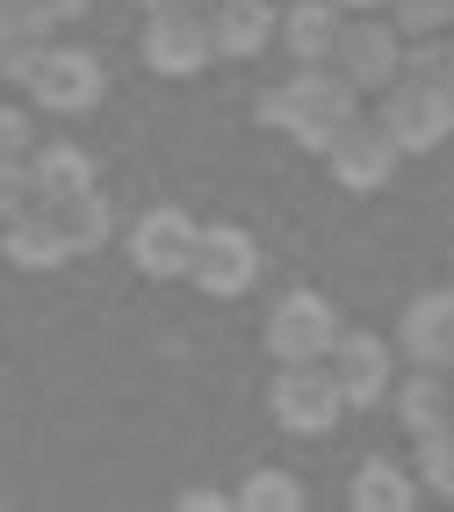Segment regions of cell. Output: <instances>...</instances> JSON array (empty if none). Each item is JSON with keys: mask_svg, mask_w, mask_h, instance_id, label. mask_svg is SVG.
Listing matches in <instances>:
<instances>
[{"mask_svg": "<svg viewBox=\"0 0 454 512\" xmlns=\"http://www.w3.org/2000/svg\"><path fill=\"white\" fill-rule=\"evenodd\" d=\"M447 94H454V44H447Z\"/></svg>", "mask_w": 454, "mask_h": 512, "instance_id": "f546056e", "label": "cell"}, {"mask_svg": "<svg viewBox=\"0 0 454 512\" xmlns=\"http://www.w3.org/2000/svg\"><path fill=\"white\" fill-rule=\"evenodd\" d=\"M375 123L390 130L397 152H433V145L454 138V94H447V80H404L397 73L390 87H382Z\"/></svg>", "mask_w": 454, "mask_h": 512, "instance_id": "7a4b0ae2", "label": "cell"}, {"mask_svg": "<svg viewBox=\"0 0 454 512\" xmlns=\"http://www.w3.org/2000/svg\"><path fill=\"white\" fill-rule=\"evenodd\" d=\"M159 8H202V0H152V15H159Z\"/></svg>", "mask_w": 454, "mask_h": 512, "instance_id": "f1b7e54d", "label": "cell"}, {"mask_svg": "<svg viewBox=\"0 0 454 512\" xmlns=\"http://www.w3.org/2000/svg\"><path fill=\"white\" fill-rule=\"evenodd\" d=\"M390 15H397L404 37H433V29L454 22V0H390Z\"/></svg>", "mask_w": 454, "mask_h": 512, "instance_id": "7402d4cb", "label": "cell"}, {"mask_svg": "<svg viewBox=\"0 0 454 512\" xmlns=\"http://www.w3.org/2000/svg\"><path fill=\"white\" fill-rule=\"evenodd\" d=\"M390 397H397V419H404L411 440H433V433L454 426V375L447 368H411Z\"/></svg>", "mask_w": 454, "mask_h": 512, "instance_id": "4fadbf2b", "label": "cell"}, {"mask_svg": "<svg viewBox=\"0 0 454 512\" xmlns=\"http://www.w3.org/2000/svg\"><path fill=\"white\" fill-rule=\"evenodd\" d=\"M181 505H188V512H217V505H231V498H217V491H188Z\"/></svg>", "mask_w": 454, "mask_h": 512, "instance_id": "484cf974", "label": "cell"}, {"mask_svg": "<svg viewBox=\"0 0 454 512\" xmlns=\"http://www.w3.org/2000/svg\"><path fill=\"white\" fill-rule=\"evenodd\" d=\"M29 94L44 101V109H58V116H87L94 101H101V65L87 58V51H51L44 44V58H37V73H29Z\"/></svg>", "mask_w": 454, "mask_h": 512, "instance_id": "30bf717a", "label": "cell"}, {"mask_svg": "<svg viewBox=\"0 0 454 512\" xmlns=\"http://www.w3.org/2000/svg\"><path fill=\"white\" fill-rule=\"evenodd\" d=\"M195 217L188 210H145L130 224V260L145 267V275H188V260H195Z\"/></svg>", "mask_w": 454, "mask_h": 512, "instance_id": "7c38bea8", "label": "cell"}, {"mask_svg": "<svg viewBox=\"0 0 454 512\" xmlns=\"http://www.w3.org/2000/svg\"><path fill=\"white\" fill-rule=\"evenodd\" d=\"M404 73H411V80H447V44L404 37Z\"/></svg>", "mask_w": 454, "mask_h": 512, "instance_id": "603a6c76", "label": "cell"}, {"mask_svg": "<svg viewBox=\"0 0 454 512\" xmlns=\"http://www.w3.org/2000/svg\"><path fill=\"white\" fill-rule=\"evenodd\" d=\"M209 58H217V44H209V22L195 8H159L145 22V65H152V73L188 80V73H202Z\"/></svg>", "mask_w": 454, "mask_h": 512, "instance_id": "9c48e42d", "label": "cell"}, {"mask_svg": "<svg viewBox=\"0 0 454 512\" xmlns=\"http://www.w3.org/2000/svg\"><path fill=\"white\" fill-rule=\"evenodd\" d=\"M332 181L346 188V195H375V188H390V174H397V145H390V130H382V123H346L339 130V138H332Z\"/></svg>", "mask_w": 454, "mask_h": 512, "instance_id": "ba28073f", "label": "cell"}, {"mask_svg": "<svg viewBox=\"0 0 454 512\" xmlns=\"http://www.w3.org/2000/svg\"><path fill=\"white\" fill-rule=\"evenodd\" d=\"M354 116H361V101H354V87H346L339 65H303L296 80L260 94V123L267 130H289V138L310 145V152H332V138Z\"/></svg>", "mask_w": 454, "mask_h": 512, "instance_id": "6da1fadb", "label": "cell"}, {"mask_svg": "<svg viewBox=\"0 0 454 512\" xmlns=\"http://www.w3.org/2000/svg\"><path fill=\"white\" fill-rule=\"evenodd\" d=\"M346 498L361 512H404V505H418V476H404V462H390V455H368L354 469V484H346Z\"/></svg>", "mask_w": 454, "mask_h": 512, "instance_id": "e0dca14e", "label": "cell"}, {"mask_svg": "<svg viewBox=\"0 0 454 512\" xmlns=\"http://www.w3.org/2000/svg\"><path fill=\"white\" fill-rule=\"evenodd\" d=\"M332 339H339V311L318 289H289L267 318V354L274 361H325Z\"/></svg>", "mask_w": 454, "mask_h": 512, "instance_id": "5b68a950", "label": "cell"}, {"mask_svg": "<svg viewBox=\"0 0 454 512\" xmlns=\"http://www.w3.org/2000/svg\"><path fill=\"white\" fill-rule=\"evenodd\" d=\"M188 275L202 296H246L253 275H260V246H253V231H238V224H209L195 231V260H188Z\"/></svg>", "mask_w": 454, "mask_h": 512, "instance_id": "8992f818", "label": "cell"}, {"mask_svg": "<svg viewBox=\"0 0 454 512\" xmlns=\"http://www.w3.org/2000/svg\"><path fill=\"white\" fill-rule=\"evenodd\" d=\"M404 354L411 368H447L454 375V289H418L404 303Z\"/></svg>", "mask_w": 454, "mask_h": 512, "instance_id": "8fae6325", "label": "cell"}, {"mask_svg": "<svg viewBox=\"0 0 454 512\" xmlns=\"http://www.w3.org/2000/svg\"><path fill=\"white\" fill-rule=\"evenodd\" d=\"M58 8V22H73V15H87V0H51Z\"/></svg>", "mask_w": 454, "mask_h": 512, "instance_id": "4316f807", "label": "cell"}, {"mask_svg": "<svg viewBox=\"0 0 454 512\" xmlns=\"http://www.w3.org/2000/svg\"><path fill=\"white\" fill-rule=\"evenodd\" d=\"M44 210L58 217V231L73 238V253H94L101 238H109L116 224H109V202H101L94 188H80V195H58V202H44Z\"/></svg>", "mask_w": 454, "mask_h": 512, "instance_id": "d6986e66", "label": "cell"}, {"mask_svg": "<svg viewBox=\"0 0 454 512\" xmlns=\"http://www.w3.org/2000/svg\"><path fill=\"white\" fill-rule=\"evenodd\" d=\"M418 484L440 491V498H454V426L433 433V440H418Z\"/></svg>", "mask_w": 454, "mask_h": 512, "instance_id": "44dd1931", "label": "cell"}, {"mask_svg": "<svg viewBox=\"0 0 454 512\" xmlns=\"http://www.w3.org/2000/svg\"><path fill=\"white\" fill-rule=\"evenodd\" d=\"M332 375H339V390H346V412H368V404H390L397 390V347L382 332H346L332 339Z\"/></svg>", "mask_w": 454, "mask_h": 512, "instance_id": "277c9868", "label": "cell"}, {"mask_svg": "<svg viewBox=\"0 0 454 512\" xmlns=\"http://www.w3.org/2000/svg\"><path fill=\"white\" fill-rule=\"evenodd\" d=\"M15 152H29V116L0 101V159H15Z\"/></svg>", "mask_w": 454, "mask_h": 512, "instance_id": "d4e9b609", "label": "cell"}, {"mask_svg": "<svg viewBox=\"0 0 454 512\" xmlns=\"http://www.w3.org/2000/svg\"><path fill=\"white\" fill-rule=\"evenodd\" d=\"M0 246H8V260H15V267H58L65 253H73V238L58 231V217H51V210H15V217H8V231H0Z\"/></svg>", "mask_w": 454, "mask_h": 512, "instance_id": "2e32d148", "label": "cell"}, {"mask_svg": "<svg viewBox=\"0 0 454 512\" xmlns=\"http://www.w3.org/2000/svg\"><path fill=\"white\" fill-rule=\"evenodd\" d=\"M339 0H296V8L274 22V37L289 44V58L296 65H332V51H339Z\"/></svg>", "mask_w": 454, "mask_h": 512, "instance_id": "5bb4252c", "label": "cell"}, {"mask_svg": "<svg viewBox=\"0 0 454 512\" xmlns=\"http://www.w3.org/2000/svg\"><path fill=\"white\" fill-rule=\"evenodd\" d=\"M339 8H354V15H368V8H390V0H339Z\"/></svg>", "mask_w": 454, "mask_h": 512, "instance_id": "83f0119b", "label": "cell"}, {"mask_svg": "<svg viewBox=\"0 0 454 512\" xmlns=\"http://www.w3.org/2000/svg\"><path fill=\"white\" fill-rule=\"evenodd\" d=\"M231 505H246V512H296L303 505V484H296L289 469H253Z\"/></svg>", "mask_w": 454, "mask_h": 512, "instance_id": "ffe728a7", "label": "cell"}, {"mask_svg": "<svg viewBox=\"0 0 454 512\" xmlns=\"http://www.w3.org/2000/svg\"><path fill=\"white\" fill-rule=\"evenodd\" d=\"M29 195H37V181H29V166H22V159H0V217H15Z\"/></svg>", "mask_w": 454, "mask_h": 512, "instance_id": "cb8c5ba5", "label": "cell"}, {"mask_svg": "<svg viewBox=\"0 0 454 512\" xmlns=\"http://www.w3.org/2000/svg\"><path fill=\"white\" fill-rule=\"evenodd\" d=\"M339 412H346V390L325 361H282V375H274V419L289 433H332Z\"/></svg>", "mask_w": 454, "mask_h": 512, "instance_id": "3957f363", "label": "cell"}, {"mask_svg": "<svg viewBox=\"0 0 454 512\" xmlns=\"http://www.w3.org/2000/svg\"><path fill=\"white\" fill-rule=\"evenodd\" d=\"M29 181H37V195H44V202H58V195L94 188V166H87V152H80V145H44L37 159H29Z\"/></svg>", "mask_w": 454, "mask_h": 512, "instance_id": "ac0fdd59", "label": "cell"}, {"mask_svg": "<svg viewBox=\"0 0 454 512\" xmlns=\"http://www.w3.org/2000/svg\"><path fill=\"white\" fill-rule=\"evenodd\" d=\"M332 65L346 73V87H354V94H382V87L404 73V29H397V22H346Z\"/></svg>", "mask_w": 454, "mask_h": 512, "instance_id": "52a82bcc", "label": "cell"}, {"mask_svg": "<svg viewBox=\"0 0 454 512\" xmlns=\"http://www.w3.org/2000/svg\"><path fill=\"white\" fill-rule=\"evenodd\" d=\"M274 15L267 0H217V15H209V44H217L224 58H260L274 44Z\"/></svg>", "mask_w": 454, "mask_h": 512, "instance_id": "9a60e30c", "label": "cell"}]
</instances>
